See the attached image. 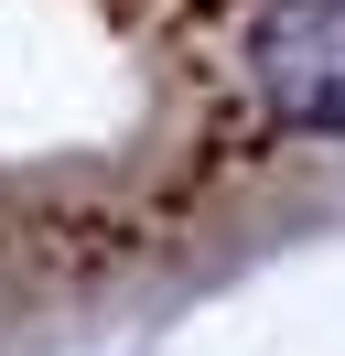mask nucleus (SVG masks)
<instances>
[{
	"label": "nucleus",
	"mask_w": 345,
	"mask_h": 356,
	"mask_svg": "<svg viewBox=\"0 0 345 356\" xmlns=\"http://www.w3.org/2000/svg\"><path fill=\"white\" fill-rule=\"evenodd\" d=\"M248 87L280 130L345 140V0H259L248 11Z\"/></svg>",
	"instance_id": "nucleus-1"
}]
</instances>
